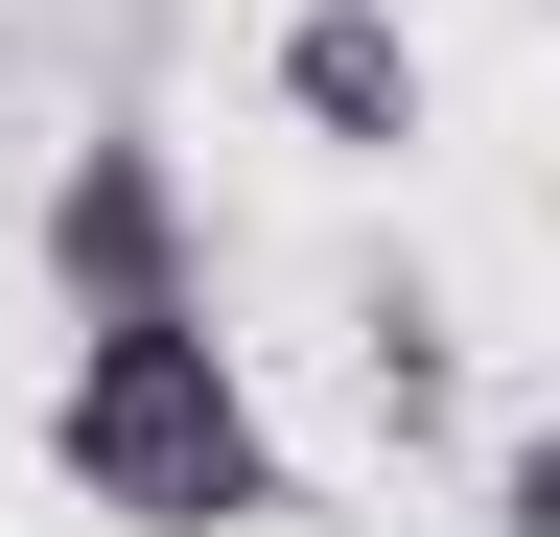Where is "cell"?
<instances>
[{"label": "cell", "instance_id": "cell-3", "mask_svg": "<svg viewBox=\"0 0 560 537\" xmlns=\"http://www.w3.org/2000/svg\"><path fill=\"white\" fill-rule=\"evenodd\" d=\"M257 94L304 117L327 164H397L420 117H444V94H420V24H397V0H280V47H257Z\"/></svg>", "mask_w": 560, "mask_h": 537}, {"label": "cell", "instance_id": "cell-2", "mask_svg": "<svg viewBox=\"0 0 560 537\" xmlns=\"http://www.w3.org/2000/svg\"><path fill=\"white\" fill-rule=\"evenodd\" d=\"M24 281L94 327V304H210V211H187V164L140 141V117H70V164L24 187Z\"/></svg>", "mask_w": 560, "mask_h": 537}, {"label": "cell", "instance_id": "cell-4", "mask_svg": "<svg viewBox=\"0 0 560 537\" xmlns=\"http://www.w3.org/2000/svg\"><path fill=\"white\" fill-rule=\"evenodd\" d=\"M350 397H374L397 467L467 444V327H444V281H420V257H374V281H350Z\"/></svg>", "mask_w": 560, "mask_h": 537}, {"label": "cell", "instance_id": "cell-6", "mask_svg": "<svg viewBox=\"0 0 560 537\" xmlns=\"http://www.w3.org/2000/svg\"><path fill=\"white\" fill-rule=\"evenodd\" d=\"M537 24H560V0H537Z\"/></svg>", "mask_w": 560, "mask_h": 537}, {"label": "cell", "instance_id": "cell-5", "mask_svg": "<svg viewBox=\"0 0 560 537\" xmlns=\"http://www.w3.org/2000/svg\"><path fill=\"white\" fill-rule=\"evenodd\" d=\"M490 537H560V421H514V444H490Z\"/></svg>", "mask_w": 560, "mask_h": 537}, {"label": "cell", "instance_id": "cell-1", "mask_svg": "<svg viewBox=\"0 0 560 537\" xmlns=\"http://www.w3.org/2000/svg\"><path fill=\"white\" fill-rule=\"evenodd\" d=\"M47 467H70V514H117V537H280V514H304L210 304H94V327H70Z\"/></svg>", "mask_w": 560, "mask_h": 537}]
</instances>
